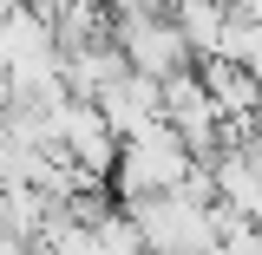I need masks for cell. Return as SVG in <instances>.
<instances>
[{"label": "cell", "instance_id": "cell-1", "mask_svg": "<svg viewBox=\"0 0 262 255\" xmlns=\"http://www.w3.org/2000/svg\"><path fill=\"white\" fill-rule=\"evenodd\" d=\"M190 170H196V157L184 151V137H177L170 125H151V131H138V137L118 144V170H112V183H118L125 203H144V196L184 190Z\"/></svg>", "mask_w": 262, "mask_h": 255}, {"label": "cell", "instance_id": "cell-2", "mask_svg": "<svg viewBox=\"0 0 262 255\" xmlns=\"http://www.w3.org/2000/svg\"><path fill=\"white\" fill-rule=\"evenodd\" d=\"M131 229H138V242L144 255H216V223H210V210L190 203L184 190L170 196H144V203H125Z\"/></svg>", "mask_w": 262, "mask_h": 255}, {"label": "cell", "instance_id": "cell-3", "mask_svg": "<svg viewBox=\"0 0 262 255\" xmlns=\"http://www.w3.org/2000/svg\"><path fill=\"white\" fill-rule=\"evenodd\" d=\"M164 125L184 137V151H190L196 164H210V157H216V144H223V118H216L210 92L196 85V65L164 79Z\"/></svg>", "mask_w": 262, "mask_h": 255}, {"label": "cell", "instance_id": "cell-4", "mask_svg": "<svg viewBox=\"0 0 262 255\" xmlns=\"http://www.w3.org/2000/svg\"><path fill=\"white\" fill-rule=\"evenodd\" d=\"M53 131H59V151L79 164L85 177L105 183V177L118 170V137H112V125H105V111H98L92 98H66L59 111H53Z\"/></svg>", "mask_w": 262, "mask_h": 255}, {"label": "cell", "instance_id": "cell-5", "mask_svg": "<svg viewBox=\"0 0 262 255\" xmlns=\"http://www.w3.org/2000/svg\"><path fill=\"white\" fill-rule=\"evenodd\" d=\"M196 85L210 92V105L229 131H249V118L262 111V79L236 59H196Z\"/></svg>", "mask_w": 262, "mask_h": 255}, {"label": "cell", "instance_id": "cell-6", "mask_svg": "<svg viewBox=\"0 0 262 255\" xmlns=\"http://www.w3.org/2000/svg\"><path fill=\"white\" fill-rule=\"evenodd\" d=\"M98 111H105V125H112V137L125 144V137H138V131L164 125V79H144V72H125L112 92L92 98Z\"/></svg>", "mask_w": 262, "mask_h": 255}, {"label": "cell", "instance_id": "cell-7", "mask_svg": "<svg viewBox=\"0 0 262 255\" xmlns=\"http://www.w3.org/2000/svg\"><path fill=\"white\" fill-rule=\"evenodd\" d=\"M216 255H262V236L243 223V229H229V236H223V249H216Z\"/></svg>", "mask_w": 262, "mask_h": 255}, {"label": "cell", "instance_id": "cell-8", "mask_svg": "<svg viewBox=\"0 0 262 255\" xmlns=\"http://www.w3.org/2000/svg\"><path fill=\"white\" fill-rule=\"evenodd\" d=\"M0 255H33V249H27V242H0Z\"/></svg>", "mask_w": 262, "mask_h": 255}, {"label": "cell", "instance_id": "cell-9", "mask_svg": "<svg viewBox=\"0 0 262 255\" xmlns=\"http://www.w3.org/2000/svg\"><path fill=\"white\" fill-rule=\"evenodd\" d=\"M7 13H13V0H0V20H7Z\"/></svg>", "mask_w": 262, "mask_h": 255}]
</instances>
